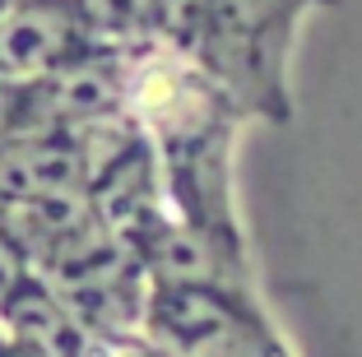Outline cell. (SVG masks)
<instances>
[{"label":"cell","instance_id":"obj_1","mask_svg":"<svg viewBox=\"0 0 362 357\" xmlns=\"http://www.w3.org/2000/svg\"><path fill=\"white\" fill-rule=\"evenodd\" d=\"M93 28L75 0H23L0 10V79L33 88L65 61L88 52Z\"/></svg>","mask_w":362,"mask_h":357},{"label":"cell","instance_id":"obj_2","mask_svg":"<svg viewBox=\"0 0 362 357\" xmlns=\"http://www.w3.org/2000/svg\"><path fill=\"white\" fill-rule=\"evenodd\" d=\"M23 103H28L23 88L0 79V144H10V139L23 130Z\"/></svg>","mask_w":362,"mask_h":357}]
</instances>
